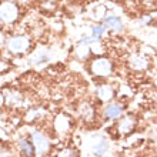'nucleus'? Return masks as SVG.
Masks as SVG:
<instances>
[{"label":"nucleus","mask_w":157,"mask_h":157,"mask_svg":"<svg viewBox=\"0 0 157 157\" xmlns=\"http://www.w3.org/2000/svg\"><path fill=\"white\" fill-rule=\"evenodd\" d=\"M91 73L97 77H106L110 76L113 71V63L107 57H97L90 64Z\"/></svg>","instance_id":"1"},{"label":"nucleus","mask_w":157,"mask_h":157,"mask_svg":"<svg viewBox=\"0 0 157 157\" xmlns=\"http://www.w3.org/2000/svg\"><path fill=\"white\" fill-rule=\"evenodd\" d=\"M30 47V39L27 36H13L7 41V50L13 54H23Z\"/></svg>","instance_id":"2"},{"label":"nucleus","mask_w":157,"mask_h":157,"mask_svg":"<svg viewBox=\"0 0 157 157\" xmlns=\"http://www.w3.org/2000/svg\"><path fill=\"white\" fill-rule=\"evenodd\" d=\"M0 16H2V23L6 25L14 23L19 17V7L13 2H3L0 7Z\"/></svg>","instance_id":"3"},{"label":"nucleus","mask_w":157,"mask_h":157,"mask_svg":"<svg viewBox=\"0 0 157 157\" xmlns=\"http://www.w3.org/2000/svg\"><path fill=\"white\" fill-rule=\"evenodd\" d=\"M32 141H33L34 147H36V154L43 156V154H46L47 151H49L50 141H49V139L43 134V133L34 132L33 134H32Z\"/></svg>","instance_id":"4"},{"label":"nucleus","mask_w":157,"mask_h":157,"mask_svg":"<svg viewBox=\"0 0 157 157\" xmlns=\"http://www.w3.org/2000/svg\"><path fill=\"white\" fill-rule=\"evenodd\" d=\"M136 127V119L132 116H126L121 117L117 123V130H119L121 134H127V133L133 132Z\"/></svg>","instance_id":"5"},{"label":"nucleus","mask_w":157,"mask_h":157,"mask_svg":"<svg viewBox=\"0 0 157 157\" xmlns=\"http://www.w3.org/2000/svg\"><path fill=\"white\" fill-rule=\"evenodd\" d=\"M106 150H107V141L100 136L93 137V140H91V149H90L91 153L96 154V156H103L106 153Z\"/></svg>","instance_id":"6"},{"label":"nucleus","mask_w":157,"mask_h":157,"mask_svg":"<svg viewBox=\"0 0 157 157\" xmlns=\"http://www.w3.org/2000/svg\"><path fill=\"white\" fill-rule=\"evenodd\" d=\"M128 66L132 67L133 70H137V71H141L147 69L149 66V62H147V59L144 56H141V54H133L132 57L128 59Z\"/></svg>","instance_id":"7"},{"label":"nucleus","mask_w":157,"mask_h":157,"mask_svg":"<svg viewBox=\"0 0 157 157\" xmlns=\"http://www.w3.org/2000/svg\"><path fill=\"white\" fill-rule=\"evenodd\" d=\"M123 106L119 103H113V104H109L107 107L104 109V117L109 120H113V119H119L121 114H123Z\"/></svg>","instance_id":"8"},{"label":"nucleus","mask_w":157,"mask_h":157,"mask_svg":"<svg viewBox=\"0 0 157 157\" xmlns=\"http://www.w3.org/2000/svg\"><path fill=\"white\" fill-rule=\"evenodd\" d=\"M97 97H99L100 101H104V103H107V101H112V99L114 97V90H113V87L110 84H103V86H100L97 89Z\"/></svg>","instance_id":"9"},{"label":"nucleus","mask_w":157,"mask_h":157,"mask_svg":"<svg viewBox=\"0 0 157 157\" xmlns=\"http://www.w3.org/2000/svg\"><path fill=\"white\" fill-rule=\"evenodd\" d=\"M103 25L106 26V29L113 30V32H117V33L123 30V23H121V20H120L119 17H114V16L104 17Z\"/></svg>","instance_id":"10"},{"label":"nucleus","mask_w":157,"mask_h":157,"mask_svg":"<svg viewBox=\"0 0 157 157\" xmlns=\"http://www.w3.org/2000/svg\"><path fill=\"white\" fill-rule=\"evenodd\" d=\"M17 147L20 150V153L25 154V156H34L36 154V147H34L33 141L29 143L26 139H20L17 141Z\"/></svg>","instance_id":"11"},{"label":"nucleus","mask_w":157,"mask_h":157,"mask_svg":"<svg viewBox=\"0 0 157 157\" xmlns=\"http://www.w3.org/2000/svg\"><path fill=\"white\" fill-rule=\"evenodd\" d=\"M90 52H91L90 44L86 43V41L80 40V43H78L77 47H76V56H77L80 60H84V59H87V56L90 54Z\"/></svg>","instance_id":"12"},{"label":"nucleus","mask_w":157,"mask_h":157,"mask_svg":"<svg viewBox=\"0 0 157 157\" xmlns=\"http://www.w3.org/2000/svg\"><path fill=\"white\" fill-rule=\"evenodd\" d=\"M70 127V121L66 116H57L56 120H54V128L57 130L59 133H64L69 130Z\"/></svg>","instance_id":"13"},{"label":"nucleus","mask_w":157,"mask_h":157,"mask_svg":"<svg viewBox=\"0 0 157 157\" xmlns=\"http://www.w3.org/2000/svg\"><path fill=\"white\" fill-rule=\"evenodd\" d=\"M80 114H82V117H84V120H91L94 117V110L91 106L84 103L80 106Z\"/></svg>","instance_id":"14"},{"label":"nucleus","mask_w":157,"mask_h":157,"mask_svg":"<svg viewBox=\"0 0 157 157\" xmlns=\"http://www.w3.org/2000/svg\"><path fill=\"white\" fill-rule=\"evenodd\" d=\"M106 33V26L104 25H94L91 26V36H94L96 39H100Z\"/></svg>","instance_id":"15"},{"label":"nucleus","mask_w":157,"mask_h":157,"mask_svg":"<svg viewBox=\"0 0 157 157\" xmlns=\"http://www.w3.org/2000/svg\"><path fill=\"white\" fill-rule=\"evenodd\" d=\"M47 60V54L43 53V52H37V53L33 54V57L30 59V62L33 64H37V63H41V62H46Z\"/></svg>","instance_id":"16"},{"label":"nucleus","mask_w":157,"mask_h":157,"mask_svg":"<svg viewBox=\"0 0 157 157\" xmlns=\"http://www.w3.org/2000/svg\"><path fill=\"white\" fill-rule=\"evenodd\" d=\"M60 156H76V151L75 150L66 149V150H62V151H60Z\"/></svg>","instance_id":"17"},{"label":"nucleus","mask_w":157,"mask_h":157,"mask_svg":"<svg viewBox=\"0 0 157 157\" xmlns=\"http://www.w3.org/2000/svg\"><path fill=\"white\" fill-rule=\"evenodd\" d=\"M46 2H53V0H46Z\"/></svg>","instance_id":"18"}]
</instances>
